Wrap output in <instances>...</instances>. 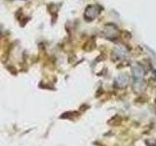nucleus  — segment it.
Listing matches in <instances>:
<instances>
[{"label": "nucleus", "instance_id": "1", "mask_svg": "<svg viewBox=\"0 0 156 146\" xmlns=\"http://www.w3.org/2000/svg\"><path fill=\"white\" fill-rule=\"evenodd\" d=\"M134 69L136 70V73H134L135 75V78H138V79H140L141 77H143V69H141L140 67H134Z\"/></svg>", "mask_w": 156, "mask_h": 146}]
</instances>
